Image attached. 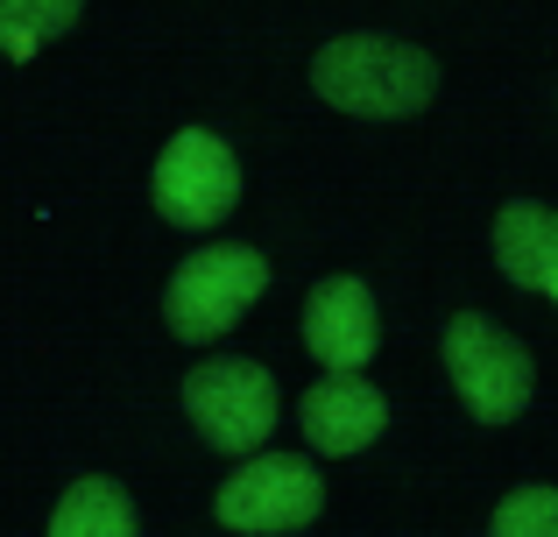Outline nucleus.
Instances as JSON below:
<instances>
[{
	"label": "nucleus",
	"instance_id": "nucleus-12",
	"mask_svg": "<svg viewBox=\"0 0 558 537\" xmlns=\"http://www.w3.org/2000/svg\"><path fill=\"white\" fill-rule=\"evenodd\" d=\"M495 537H558V488H517L495 510Z\"/></svg>",
	"mask_w": 558,
	"mask_h": 537
},
{
	"label": "nucleus",
	"instance_id": "nucleus-3",
	"mask_svg": "<svg viewBox=\"0 0 558 537\" xmlns=\"http://www.w3.org/2000/svg\"><path fill=\"white\" fill-rule=\"evenodd\" d=\"M262 290H269V255H262V248L219 241V248L184 255L178 276H170V297H163L170 332H178V340H191V346L219 340V332L241 326V312L262 297Z\"/></svg>",
	"mask_w": 558,
	"mask_h": 537
},
{
	"label": "nucleus",
	"instance_id": "nucleus-1",
	"mask_svg": "<svg viewBox=\"0 0 558 537\" xmlns=\"http://www.w3.org/2000/svg\"><path fill=\"white\" fill-rule=\"evenodd\" d=\"M312 85L326 107L361 113V121H410L432 107L438 93V64L432 50L396 36H332L312 57Z\"/></svg>",
	"mask_w": 558,
	"mask_h": 537
},
{
	"label": "nucleus",
	"instance_id": "nucleus-7",
	"mask_svg": "<svg viewBox=\"0 0 558 537\" xmlns=\"http://www.w3.org/2000/svg\"><path fill=\"white\" fill-rule=\"evenodd\" d=\"M304 439L318 446V453H368L381 439V425H389V396L368 382L361 368H326V382L304 389Z\"/></svg>",
	"mask_w": 558,
	"mask_h": 537
},
{
	"label": "nucleus",
	"instance_id": "nucleus-11",
	"mask_svg": "<svg viewBox=\"0 0 558 537\" xmlns=\"http://www.w3.org/2000/svg\"><path fill=\"white\" fill-rule=\"evenodd\" d=\"M78 8L85 0H0V57L28 64L50 36H64L78 22Z\"/></svg>",
	"mask_w": 558,
	"mask_h": 537
},
{
	"label": "nucleus",
	"instance_id": "nucleus-6",
	"mask_svg": "<svg viewBox=\"0 0 558 537\" xmlns=\"http://www.w3.org/2000/svg\"><path fill=\"white\" fill-rule=\"evenodd\" d=\"M241 198V163L213 127H178L156 156V220L170 227H219Z\"/></svg>",
	"mask_w": 558,
	"mask_h": 537
},
{
	"label": "nucleus",
	"instance_id": "nucleus-5",
	"mask_svg": "<svg viewBox=\"0 0 558 537\" xmlns=\"http://www.w3.org/2000/svg\"><path fill=\"white\" fill-rule=\"evenodd\" d=\"M219 524L247 530V537H276V530H304L326 510V481H318L312 453H255L241 474H227V488L213 496Z\"/></svg>",
	"mask_w": 558,
	"mask_h": 537
},
{
	"label": "nucleus",
	"instance_id": "nucleus-9",
	"mask_svg": "<svg viewBox=\"0 0 558 537\" xmlns=\"http://www.w3.org/2000/svg\"><path fill=\"white\" fill-rule=\"evenodd\" d=\"M495 263L517 290L558 297V212L537 198H509L495 212Z\"/></svg>",
	"mask_w": 558,
	"mask_h": 537
},
{
	"label": "nucleus",
	"instance_id": "nucleus-4",
	"mask_svg": "<svg viewBox=\"0 0 558 537\" xmlns=\"http://www.w3.org/2000/svg\"><path fill=\"white\" fill-rule=\"evenodd\" d=\"M276 411H283V396H276V375L262 361L227 354V361H198L184 375V417L198 425V439L213 453H255V446H269Z\"/></svg>",
	"mask_w": 558,
	"mask_h": 537
},
{
	"label": "nucleus",
	"instance_id": "nucleus-2",
	"mask_svg": "<svg viewBox=\"0 0 558 537\" xmlns=\"http://www.w3.org/2000/svg\"><path fill=\"white\" fill-rule=\"evenodd\" d=\"M446 368H452V389H460L474 425H509V417H523V403H531V389H537L531 346L509 340L488 312H452Z\"/></svg>",
	"mask_w": 558,
	"mask_h": 537
},
{
	"label": "nucleus",
	"instance_id": "nucleus-10",
	"mask_svg": "<svg viewBox=\"0 0 558 537\" xmlns=\"http://www.w3.org/2000/svg\"><path fill=\"white\" fill-rule=\"evenodd\" d=\"M135 502L113 474H85V481L64 488V502L50 510V530L57 537H135Z\"/></svg>",
	"mask_w": 558,
	"mask_h": 537
},
{
	"label": "nucleus",
	"instance_id": "nucleus-8",
	"mask_svg": "<svg viewBox=\"0 0 558 537\" xmlns=\"http://www.w3.org/2000/svg\"><path fill=\"white\" fill-rule=\"evenodd\" d=\"M304 346L326 368H368L381 346V318H375V290L361 276H326L304 297Z\"/></svg>",
	"mask_w": 558,
	"mask_h": 537
}]
</instances>
